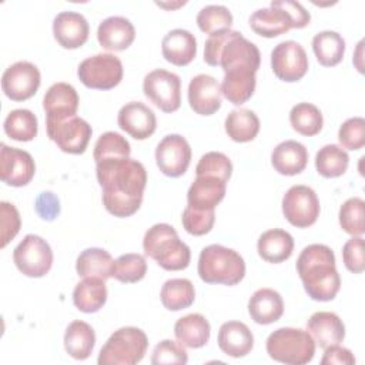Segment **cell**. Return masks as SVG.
<instances>
[{
    "mask_svg": "<svg viewBox=\"0 0 365 365\" xmlns=\"http://www.w3.org/2000/svg\"><path fill=\"white\" fill-rule=\"evenodd\" d=\"M13 261L17 269L26 277H44L53 265V251L48 242L40 235L27 234L13 251Z\"/></svg>",
    "mask_w": 365,
    "mask_h": 365,
    "instance_id": "8",
    "label": "cell"
},
{
    "mask_svg": "<svg viewBox=\"0 0 365 365\" xmlns=\"http://www.w3.org/2000/svg\"><path fill=\"white\" fill-rule=\"evenodd\" d=\"M355 356L348 348L341 346L339 344L325 348L321 365H354Z\"/></svg>",
    "mask_w": 365,
    "mask_h": 365,
    "instance_id": "54",
    "label": "cell"
},
{
    "mask_svg": "<svg viewBox=\"0 0 365 365\" xmlns=\"http://www.w3.org/2000/svg\"><path fill=\"white\" fill-rule=\"evenodd\" d=\"M348 164V153L336 144H327L317 151L315 168L318 174L325 178L341 177L346 171Z\"/></svg>",
    "mask_w": 365,
    "mask_h": 365,
    "instance_id": "38",
    "label": "cell"
},
{
    "mask_svg": "<svg viewBox=\"0 0 365 365\" xmlns=\"http://www.w3.org/2000/svg\"><path fill=\"white\" fill-rule=\"evenodd\" d=\"M188 355L184 346L177 341L171 339H163L160 344L155 345L153 355H151V364L153 365H163V364H187Z\"/></svg>",
    "mask_w": 365,
    "mask_h": 365,
    "instance_id": "48",
    "label": "cell"
},
{
    "mask_svg": "<svg viewBox=\"0 0 365 365\" xmlns=\"http://www.w3.org/2000/svg\"><path fill=\"white\" fill-rule=\"evenodd\" d=\"M41 76L30 61H17L9 66L1 76V88L13 101H24L33 97L40 87Z\"/></svg>",
    "mask_w": 365,
    "mask_h": 365,
    "instance_id": "13",
    "label": "cell"
},
{
    "mask_svg": "<svg viewBox=\"0 0 365 365\" xmlns=\"http://www.w3.org/2000/svg\"><path fill=\"white\" fill-rule=\"evenodd\" d=\"M319 210V200L308 185H292L282 197V214L297 228H307L315 224Z\"/></svg>",
    "mask_w": 365,
    "mask_h": 365,
    "instance_id": "10",
    "label": "cell"
},
{
    "mask_svg": "<svg viewBox=\"0 0 365 365\" xmlns=\"http://www.w3.org/2000/svg\"><path fill=\"white\" fill-rule=\"evenodd\" d=\"M255 71L252 70H231L224 73L221 86L222 96L234 106H241L248 101L255 91Z\"/></svg>",
    "mask_w": 365,
    "mask_h": 365,
    "instance_id": "32",
    "label": "cell"
},
{
    "mask_svg": "<svg viewBox=\"0 0 365 365\" xmlns=\"http://www.w3.org/2000/svg\"><path fill=\"white\" fill-rule=\"evenodd\" d=\"M148 346L147 335L137 327H123L114 331L101 346L98 365H134L140 362Z\"/></svg>",
    "mask_w": 365,
    "mask_h": 365,
    "instance_id": "6",
    "label": "cell"
},
{
    "mask_svg": "<svg viewBox=\"0 0 365 365\" xmlns=\"http://www.w3.org/2000/svg\"><path fill=\"white\" fill-rule=\"evenodd\" d=\"M117 123L123 131L135 140H145L154 134L157 118L154 111L141 101L124 104L117 115Z\"/></svg>",
    "mask_w": 365,
    "mask_h": 365,
    "instance_id": "18",
    "label": "cell"
},
{
    "mask_svg": "<svg viewBox=\"0 0 365 365\" xmlns=\"http://www.w3.org/2000/svg\"><path fill=\"white\" fill-rule=\"evenodd\" d=\"M191 161V148L188 141L180 134L165 135L155 148V163L160 171L167 177L182 175Z\"/></svg>",
    "mask_w": 365,
    "mask_h": 365,
    "instance_id": "14",
    "label": "cell"
},
{
    "mask_svg": "<svg viewBox=\"0 0 365 365\" xmlns=\"http://www.w3.org/2000/svg\"><path fill=\"white\" fill-rule=\"evenodd\" d=\"M197 24L198 29L207 34L230 30L232 24V14L222 4H208L198 11Z\"/></svg>",
    "mask_w": 365,
    "mask_h": 365,
    "instance_id": "41",
    "label": "cell"
},
{
    "mask_svg": "<svg viewBox=\"0 0 365 365\" xmlns=\"http://www.w3.org/2000/svg\"><path fill=\"white\" fill-rule=\"evenodd\" d=\"M161 53L168 63L178 67L187 66L197 54V40L188 30L174 29L164 36Z\"/></svg>",
    "mask_w": 365,
    "mask_h": 365,
    "instance_id": "25",
    "label": "cell"
},
{
    "mask_svg": "<svg viewBox=\"0 0 365 365\" xmlns=\"http://www.w3.org/2000/svg\"><path fill=\"white\" fill-rule=\"evenodd\" d=\"M211 334L208 319L201 314H188L181 317L174 325L175 339L187 348H201L207 345Z\"/></svg>",
    "mask_w": 365,
    "mask_h": 365,
    "instance_id": "31",
    "label": "cell"
},
{
    "mask_svg": "<svg viewBox=\"0 0 365 365\" xmlns=\"http://www.w3.org/2000/svg\"><path fill=\"white\" fill-rule=\"evenodd\" d=\"M34 208L41 220L53 221L60 214V201L54 192L43 191L37 195Z\"/></svg>",
    "mask_w": 365,
    "mask_h": 365,
    "instance_id": "52",
    "label": "cell"
},
{
    "mask_svg": "<svg viewBox=\"0 0 365 365\" xmlns=\"http://www.w3.org/2000/svg\"><path fill=\"white\" fill-rule=\"evenodd\" d=\"M188 103L194 113L211 115L221 108L222 93L218 81L210 74H198L190 80Z\"/></svg>",
    "mask_w": 365,
    "mask_h": 365,
    "instance_id": "17",
    "label": "cell"
},
{
    "mask_svg": "<svg viewBox=\"0 0 365 365\" xmlns=\"http://www.w3.org/2000/svg\"><path fill=\"white\" fill-rule=\"evenodd\" d=\"M114 268L115 261L113 259L110 252L96 247L81 251L76 261V271L81 278L96 277L106 281L114 275Z\"/></svg>",
    "mask_w": 365,
    "mask_h": 365,
    "instance_id": "30",
    "label": "cell"
},
{
    "mask_svg": "<svg viewBox=\"0 0 365 365\" xmlns=\"http://www.w3.org/2000/svg\"><path fill=\"white\" fill-rule=\"evenodd\" d=\"M234 30H224L214 34H210V37L205 41L204 46V61L208 66H220V53L227 43V40L232 36Z\"/></svg>",
    "mask_w": 365,
    "mask_h": 365,
    "instance_id": "51",
    "label": "cell"
},
{
    "mask_svg": "<svg viewBox=\"0 0 365 365\" xmlns=\"http://www.w3.org/2000/svg\"><path fill=\"white\" fill-rule=\"evenodd\" d=\"M46 130L48 138L68 154H83L93 134L91 125L77 115L58 121L46 120Z\"/></svg>",
    "mask_w": 365,
    "mask_h": 365,
    "instance_id": "11",
    "label": "cell"
},
{
    "mask_svg": "<svg viewBox=\"0 0 365 365\" xmlns=\"http://www.w3.org/2000/svg\"><path fill=\"white\" fill-rule=\"evenodd\" d=\"M271 68L282 81L301 80L308 71V57L304 47L294 40L278 43L271 51Z\"/></svg>",
    "mask_w": 365,
    "mask_h": 365,
    "instance_id": "12",
    "label": "cell"
},
{
    "mask_svg": "<svg viewBox=\"0 0 365 365\" xmlns=\"http://www.w3.org/2000/svg\"><path fill=\"white\" fill-rule=\"evenodd\" d=\"M259 131V118L248 108H235L225 117V133L235 143L252 141Z\"/></svg>",
    "mask_w": 365,
    "mask_h": 365,
    "instance_id": "35",
    "label": "cell"
},
{
    "mask_svg": "<svg viewBox=\"0 0 365 365\" xmlns=\"http://www.w3.org/2000/svg\"><path fill=\"white\" fill-rule=\"evenodd\" d=\"M80 81L94 90H110L123 80V63L111 53H100L83 60L77 68Z\"/></svg>",
    "mask_w": 365,
    "mask_h": 365,
    "instance_id": "7",
    "label": "cell"
},
{
    "mask_svg": "<svg viewBox=\"0 0 365 365\" xmlns=\"http://www.w3.org/2000/svg\"><path fill=\"white\" fill-rule=\"evenodd\" d=\"M257 250L264 261L279 264L291 257L294 251V238L285 230L272 228L259 235Z\"/></svg>",
    "mask_w": 365,
    "mask_h": 365,
    "instance_id": "29",
    "label": "cell"
},
{
    "mask_svg": "<svg viewBox=\"0 0 365 365\" xmlns=\"http://www.w3.org/2000/svg\"><path fill=\"white\" fill-rule=\"evenodd\" d=\"M4 133L16 141H31L38 131V121L33 111L27 108L11 110L4 120Z\"/></svg>",
    "mask_w": 365,
    "mask_h": 365,
    "instance_id": "39",
    "label": "cell"
},
{
    "mask_svg": "<svg viewBox=\"0 0 365 365\" xmlns=\"http://www.w3.org/2000/svg\"><path fill=\"white\" fill-rule=\"evenodd\" d=\"M271 359L288 365H304L315 355V341L308 331L282 327L271 332L265 342Z\"/></svg>",
    "mask_w": 365,
    "mask_h": 365,
    "instance_id": "5",
    "label": "cell"
},
{
    "mask_svg": "<svg viewBox=\"0 0 365 365\" xmlns=\"http://www.w3.org/2000/svg\"><path fill=\"white\" fill-rule=\"evenodd\" d=\"M307 331L322 349L339 344L345 338L342 319L329 311L314 312L307 322Z\"/></svg>",
    "mask_w": 365,
    "mask_h": 365,
    "instance_id": "24",
    "label": "cell"
},
{
    "mask_svg": "<svg viewBox=\"0 0 365 365\" xmlns=\"http://www.w3.org/2000/svg\"><path fill=\"white\" fill-rule=\"evenodd\" d=\"M96 174L103 188V204L111 215L125 218L138 211L147 185V171L140 161L106 158L96 163Z\"/></svg>",
    "mask_w": 365,
    "mask_h": 365,
    "instance_id": "1",
    "label": "cell"
},
{
    "mask_svg": "<svg viewBox=\"0 0 365 365\" xmlns=\"http://www.w3.org/2000/svg\"><path fill=\"white\" fill-rule=\"evenodd\" d=\"M339 225L341 228L352 235H362L365 232V201L359 197L348 198L339 208Z\"/></svg>",
    "mask_w": 365,
    "mask_h": 365,
    "instance_id": "42",
    "label": "cell"
},
{
    "mask_svg": "<svg viewBox=\"0 0 365 365\" xmlns=\"http://www.w3.org/2000/svg\"><path fill=\"white\" fill-rule=\"evenodd\" d=\"M181 222L188 234L195 237L205 235L214 227L215 212L214 210H195L187 205L182 211Z\"/></svg>",
    "mask_w": 365,
    "mask_h": 365,
    "instance_id": "46",
    "label": "cell"
},
{
    "mask_svg": "<svg viewBox=\"0 0 365 365\" xmlns=\"http://www.w3.org/2000/svg\"><path fill=\"white\" fill-rule=\"evenodd\" d=\"M217 341L220 349L232 358L248 355L254 346V335L251 329L240 321L224 322L220 327Z\"/></svg>",
    "mask_w": 365,
    "mask_h": 365,
    "instance_id": "26",
    "label": "cell"
},
{
    "mask_svg": "<svg viewBox=\"0 0 365 365\" xmlns=\"http://www.w3.org/2000/svg\"><path fill=\"white\" fill-rule=\"evenodd\" d=\"M250 27L262 37L272 38L294 29L289 14L274 0L269 7L258 9L250 16Z\"/></svg>",
    "mask_w": 365,
    "mask_h": 365,
    "instance_id": "23",
    "label": "cell"
},
{
    "mask_svg": "<svg viewBox=\"0 0 365 365\" xmlns=\"http://www.w3.org/2000/svg\"><path fill=\"white\" fill-rule=\"evenodd\" d=\"M339 144L344 148L356 151L365 145V120L362 117H351L345 120L338 131Z\"/></svg>",
    "mask_w": 365,
    "mask_h": 365,
    "instance_id": "47",
    "label": "cell"
},
{
    "mask_svg": "<svg viewBox=\"0 0 365 365\" xmlns=\"http://www.w3.org/2000/svg\"><path fill=\"white\" fill-rule=\"evenodd\" d=\"M135 37L133 23L123 16L104 19L97 29V40L104 50L123 51L131 46Z\"/></svg>",
    "mask_w": 365,
    "mask_h": 365,
    "instance_id": "21",
    "label": "cell"
},
{
    "mask_svg": "<svg viewBox=\"0 0 365 365\" xmlns=\"http://www.w3.org/2000/svg\"><path fill=\"white\" fill-rule=\"evenodd\" d=\"M227 181L214 175H197L187 192V202L195 210H214L224 198Z\"/></svg>",
    "mask_w": 365,
    "mask_h": 365,
    "instance_id": "22",
    "label": "cell"
},
{
    "mask_svg": "<svg viewBox=\"0 0 365 365\" xmlns=\"http://www.w3.org/2000/svg\"><path fill=\"white\" fill-rule=\"evenodd\" d=\"M147 274V262L141 254L128 252L115 259L114 278L124 284H134L144 278Z\"/></svg>",
    "mask_w": 365,
    "mask_h": 365,
    "instance_id": "44",
    "label": "cell"
},
{
    "mask_svg": "<svg viewBox=\"0 0 365 365\" xmlns=\"http://www.w3.org/2000/svg\"><path fill=\"white\" fill-rule=\"evenodd\" d=\"M145 97L161 111L174 113L181 104V80L175 73L164 68L150 71L143 81Z\"/></svg>",
    "mask_w": 365,
    "mask_h": 365,
    "instance_id": "9",
    "label": "cell"
},
{
    "mask_svg": "<svg viewBox=\"0 0 365 365\" xmlns=\"http://www.w3.org/2000/svg\"><path fill=\"white\" fill-rule=\"evenodd\" d=\"M275 3L289 14L294 29H304L309 24L311 16L301 3L292 0H275Z\"/></svg>",
    "mask_w": 365,
    "mask_h": 365,
    "instance_id": "53",
    "label": "cell"
},
{
    "mask_svg": "<svg viewBox=\"0 0 365 365\" xmlns=\"http://www.w3.org/2000/svg\"><path fill=\"white\" fill-rule=\"evenodd\" d=\"M36 173V164L30 153L1 144L0 178L11 187L27 185Z\"/></svg>",
    "mask_w": 365,
    "mask_h": 365,
    "instance_id": "16",
    "label": "cell"
},
{
    "mask_svg": "<svg viewBox=\"0 0 365 365\" xmlns=\"http://www.w3.org/2000/svg\"><path fill=\"white\" fill-rule=\"evenodd\" d=\"M297 271L304 289L314 301H331L341 288V278L335 267L334 251L325 244L305 247L298 259Z\"/></svg>",
    "mask_w": 365,
    "mask_h": 365,
    "instance_id": "2",
    "label": "cell"
},
{
    "mask_svg": "<svg viewBox=\"0 0 365 365\" xmlns=\"http://www.w3.org/2000/svg\"><path fill=\"white\" fill-rule=\"evenodd\" d=\"M248 314L257 324H272L284 314L282 297L272 288H259L248 301Z\"/></svg>",
    "mask_w": 365,
    "mask_h": 365,
    "instance_id": "28",
    "label": "cell"
},
{
    "mask_svg": "<svg viewBox=\"0 0 365 365\" xmlns=\"http://www.w3.org/2000/svg\"><path fill=\"white\" fill-rule=\"evenodd\" d=\"M259 63L261 54L258 47L234 30L220 53V66L224 73L231 70H252L257 73Z\"/></svg>",
    "mask_w": 365,
    "mask_h": 365,
    "instance_id": "15",
    "label": "cell"
},
{
    "mask_svg": "<svg viewBox=\"0 0 365 365\" xmlns=\"http://www.w3.org/2000/svg\"><path fill=\"white\" fill-rule=\"evenodd\" d=\"M96 345V332L84 321H73L68 324L64 332V348L66 352L78 361L87 359Z\"/></svg>",
    "mask_w": 365,
    "mask_h": 365,
    "instance_id": "33",
    "label": "cell"
},
{
    "mask_svg": "<svg viewBox=\"0 0 365 365\" xmlns=\"http://www.w3.org/2000/svg\"><path fill=\"white\" fill-rule=\"evenodd\" d=\"M90 27L86 17L77 11H61L53 20V34L63 48H78L88 38Z\"/></svg>",
    "mask_w": 365,
    "mask_h": 365,
    "instance_id": "19",
    "label": "cell"
},
{
    "mask_svg": "<svg viewBox=\"0 0 365 365\" xmlns=\"http://www.w3.org/2000/svg\"><path fill=\"white\" fill-rule=\"evenodd\" d=\"M197 269L204 282L231 287L242 281L245 275V262L235 250L220 244H211L201 250Z\"/></svg>",
    "mask_w": 365,
    "mask_h": 365,
    "instance_id": "4",
    "label": "cell"
},
{
    "mask_svg": "<svg viewBox=\"0 0 365 365\" xmlns=\"http://www.w3.org/2000/svg\"><path fill=\"white\" fill-rule=\"evenodd\" d=\"M0 247L4 248L20 231L21 227V220L17 208L7 201L0 202Z\"/></svg>",
    "mask_w": 365,
    "mask_h": 365,
    "instance_id": "49",
    "label": "cell"
},
{
    "mask_svg": "<svg viewBox=\"0 0 365 365\" xmlns=\"http://www.w3.org/2000/svg\"><path fill=\"white\" fill-rule=\"evenodd\" d=\"M43 108L47 121L66 120L74 117L78 108V94L68 83H54L43 97Z\"/></svg>",
    "mask_w": 365,
    "mask_h": 365,
    "instance_id": "20",
    "label": "cell"
},
{
    "mask_svg": "<svg viewBox=\"0 0 365 365\" xmlns=\"http://www.w3.org/2000/svg\"><path fill=\"white\" fill-rule=\"evenodd\" d=\"M107 301L106 281L96 277H88L80 281L73 291L74 305L86 314L97 312Z\"/></svg>",
    "mask_w": 365,
    "mask_h": 365,
    "instance_id": "34",
    "label": "cell"
},
{
    "mask_svg": "<svg viewBox=\"0 0 365 365\" xmlns=\"http://www.w3.org/2000/svg\"><path fill=\"white\" fill-rule=\"evenodd\" d=\"M164 308L170 311H180L192 305L195 299V289L187 278H171L164 282L160 292Z\"/></svg>",
    "mask_w": 365,
    "mask_h": 365,
    "instance_id": "37",
    "label": "cell"
},
{
    "mask_svg": "<svg viewBox=\"0 0 365 365\" xmlns=\"http://www.w3.org/2000/svg\"><path fill=\"white\" fill-rule=\"evenodd\" d=\"M362 46H364V41L361 40V41L358 43V47H356V54H355V57H354V60H352L359 73H364V67H362V63H361V60H362V57H361V56H362Z\"/></svg>",
    "mask_w": 365,
    "mask_h": 365,
    "instance_id": "55",
    "label": "cell"
},
{
    "mask_svg": "<svg viewBox=\"0 0 365 365\" xmlns=\"http://www.w3.org/2000/svg\"><path fill=\"white\" fill-rule=\"evenodd\" d=\"M342 259L348 271L361 274L365 269L364 257V238L361 235L352 237L342 247Z\"/></svg>",
    "mask_w": 365,
    "mask_h": 365,
    "instance_id": "50",
    "label": "cell"
},
{
    "mask_svg": "<svg viewBox=\"0 0 365 365\" xmlns=\"http://www.w3.org/2000/svg\"><path fill=\"white\" fill-rule=\"evenodd\" d=\"M145 255L167 271L185 269L190 265V247L178 238L175 228L165 222L150 227L143 238Z\"/></svg>",
    "mask_w": 365,
    "mask_h": 365,
    "instance_id": "3",
    "label": "cell"
},
{
    "mask_svg": "<svg viewBox=\"0 0 365 365\" xmlns=\"http://www.w3.org/2000/svg\"><path fill=\"white\" fill-rule=\"evenodd\" d=\"M312 50L321 66L334 67L344 58L345 40L336 31H319L312 38Z\"/></svg>",
    "mask_w": 365,
    "mask_h": 365,
    "instance_id": "36",
    "label": "cell"
},
{
    "mask_svg": "<svg viewBox=\"0 0 365 365\" xmlns=\"http://www.w3.org/2000/svg\"><path fill=\"white\" fill-rule=\"evenodd\" d=\"M289 123L297 133L312 137L321 131L324 118L317 106L311 103H298L289 111Z\"/></svg>",
    "mask_w": 365,
    "mask_h": 365,
    "instance_id": "40",
    "label": "cell"
},
{
    "mask_svg": "<svg viewBox=\"0 0 365 365\" xmlns=\"http://www.w3.org/2000/svg\"><path fill=\"white\" fill-rule=\"evenodd\" d=\"M131 148L130 143L118 133L107 131L103 133L94 144V160L100 163L106 158H120V157H130Z\"/></svg>",
    "mask_w": 365,
    "mask_h": 365,
    "instance_id": "43",
    "label": "cell"
},
{
    "mask_svg": "<svg viewBox=\"0 0 365 365\" xmlns=\"http://www.w3.org/2000/svg\"><path fill=\"white\" fill-rule=\"evenodd\" d=\"M308 163V151L304 144L295 140L279 143L271 154L274 170L282 175H297L305 170Z\"/></svg>",
    "mask_w": 365,
    "mask_h": 365,
    "instance_id": "27",
    "label": "cell"
},
{
    "mask_svg": "<svg viewBox=\"0 0 365 365\" xmlns=\"http://www.w3.org/2000/svg\"><path fill=\"white\" fill-rule=\"evenodd\" d=\"M231 174L232 163L224 153L220 151L205 153L195 167V175H214L228 181Z\"/></svg>",
    "mask_w": 365,
    "mask_h": 365,
    "instance_id": "45",
    "label": "cell"
}]
</instances>
